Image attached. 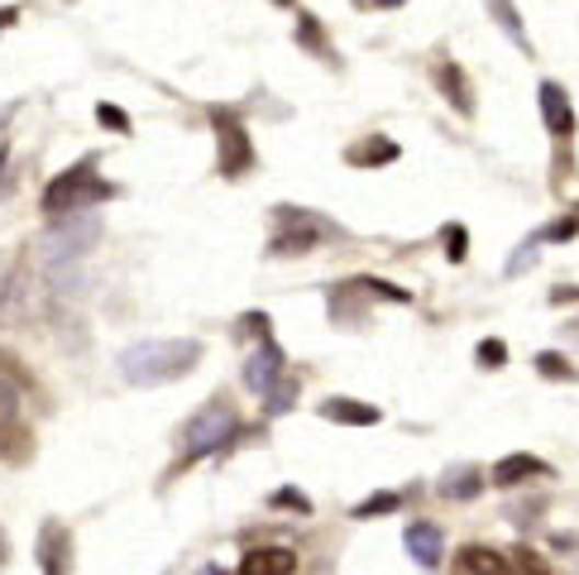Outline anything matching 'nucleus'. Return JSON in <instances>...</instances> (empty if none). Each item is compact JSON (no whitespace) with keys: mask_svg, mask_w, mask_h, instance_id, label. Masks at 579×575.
<instances>
[{"mask_svg":"<svg viewBox=\"0 0 579 575\" xmlns=\"http://www.w3.org/2000/svg\"><path fill=\"white\" fill-rule=\"evenodd\" d=\"M202 364V341H139L121 356L125 384L154 388V384H173V379L192 374Z\"/></svg>","mask_w":579,"mask_h":575,"instance_id":"nucleus-1","label":"nucleus"},{"mask_svg":"<svg viewBox=\"0 0 579 575\" xmlns=\"http://www.w3.org/2000/svg\"><path fill=\"white\" fill-rule=\"evenodd\" d=\"M105 198H115V188L105 182L91 164H77L68 173H58L44 188V216L48 221H63V216H77V212H91L101 206Z\"/></svg>","mask_w":579,"mask_h":575,"instance_id":"nucleus-2","label":"nucleus"},{"mask_svg":"<svg viewBox=\"0 0 579 575\" xmlns=\"http://www.w3.org/2000/svg\"><path fill=\"white\" fill-rule=\"evenodd\" d=\"M240 431V413L230 408V398H211L202 413L192 417L188 427H182V470H188L192 461H202V455H211V451H220L226 441Z\"/></svg>","mask_w":579,"mask_h":575,"instance_id":"nucleus-3","label":"nucleus"},{"mask_svg":"<svg viewBox=\"0 0 579 575\" xmlns=\"http://www.w3.org/2000/svg\"><path fill=\"white\" fill-rule=\"evenodd\" d=\"M211 125H216V168L220 178H245L254 168V139H249L245 121L230 106H211Z\"/></svg>","mask_w":579,"mask_h":575,"instance_id":"nucleus-4","label":"nucleus"},{"mask_svg":"<svg viewBox=\"0 0 579 575\" xmlns=\"http://www.w3.org/2000/svg\"><path fill=\"white\" fill-rule=\"evenodd\" d=\"M96 240H101V216H91V212L63 216L58 226L44 235V259H48V264H58V259H77V255H87Z\"/></svg>","mask_w":579,"mask_h":575,"instance_id":"nucleus-5","label":"nucleus"},{"mask_svg":"<svg viewBox=\"0 0 579 575\" xmlns=\"http://www.w3.org/2000/svg\"><path fill=\"white\" fill-rule=\"evenodd\" d=\"M279 216L283 221H293V230H283V235H273V245H269V255L273 259H287V255H307L316 250V245L326 240V226L316 216H307L302 206H279Z\"/></svg>","mask_w":579,"mask_h":575,"instance_id":"nucleus-6","label":"nucleus"},{"mask_svg":"<svg viewBox=\"0 0 579 575\" xmlns=\"http://www.w3.org/2000/svg\"><path fill=\"white\" fill-rule=\"evenodd\" d=\"M287 374V360H283V350H279V341H263L254 356L245 360V384L254 388V394H269L273 384Z\"/></svg>","mask_w":579,"mask_h":575,"instance_id":"nucleus-7","label":"nucleus"},{"mask_svg":"<svg viewBox=\"0 0 579 575\" xmlns=\"http://www.w3.org/2000/svg\"><path fill=\"white\" fill-rule=\"evenodd\" d=\"M546 475H550V465L542 461V455H526V451L503 455V461L489 470V480L498 489H518V485H526V480H546Z\"/></svg>","mask_w":579,"mask_h":575,"instance_id":"nucleus-8","label":"nucleus"},{"mask_svg":"<svg viewBox=\"0 0 579 575\" xmlns=\"http://www.w3.org/2000/svg\"><path fill=\"white\" fill-rule=\"evenodd\" d=\"M536 101H542V121L556 139H570L575 135V111H570V97H565L560 82H542L536 87Z\"/></svg>","mask_w":579,"mask_h":575,"instance_id":"nucleus-9","label":"nucleus"},{"mask_svg":"<svg viewBox=\"0 0 579 575\" xmlns=\"http://www.w3.org/2000/svg\"><path fill=\"white\" fill-rule=\"evenodd\" d=\"M407 556L417 561V566H441V556H445V538H441V528L436 522H427V518H417V522H407Z\"/></svg>","mask_w":579,"mask_h":575,"instance_id":"nucleus-10","label":"nucleus"},{"mask_svg":"<svg viewBox=\"0 0 579 575\" xmlns=\"http://www.w3.org/2000/svg\"><path fill=\"white\" fill-rule=\"evenodd\" d=\"M68 552H72L68 528L44 522V532H38V566H44V575H68Z\"/></svg>","mask_w":579,"mask_h":575,"instance_id":"nucleus-11","label":"nucleus"},{"mask_svg":"<svg viewBox=\"0 0 579 575\" xmlns=\"http://www.w3.org/2000/svg\"><path fill=\"white\" fill-rule=\"evenodd\" d=\"M297 552L293 546H254L240 556V575H293Z\"/></svg>","mask_w":579,"mask_h":575,"instance_id":"nucleus-12","label":"nucleus"},{"mask_svg":"<svg viewBox=\"0 0 579 575\" xmlns=\"http://www.w3.org/2000/svg\"><path fill=\"white\" fill-rule=\"evenodd\" d=\"M436 87L445 91V101H451V106L469 121V115H474V91H469V77L459 72V63H451V58L436 63Z\"/></svg>","mask_w":579,"mask_h":575,"instance_id":"nucleus-13","label":"nucleus"},{"mask_svg":"<svg viewBox=\"0 0 579 575\" xmlns=\"http://www.w3.org/2000/svg\"><path fill=\"white\" fill-rule=\"evenodd\" d=\"M321 417H326V422H340V427H374L384 413L368 408V403H360V398H326Z\"/></svg>","mask_w":579,"mask_h":575,"instance_id":"nucleus-14","label":"nucleus"},{"mask_svg":"<svg viewBox=\"0 0 579 575\" xmlns=\"http://www.w3.org/2000/svg\"><path fill=\"white\" fill-rule=\"evenodd\" d=\"M459 566H465L469 575H518L512 571V556L493 552V546H484V542H469L465 552H459Z\"/></svg>","mask_w":579,"mask_h":575,"instance_id":"nucleus-15","label":"nucleus"},{"mask_svg":"<svg viewBox=\"0 0 579 575\" xmlns=\"http://www.w3.org/2000/svg\"><path fill=\"white\" fill-rule=\"evenodd\" d=\"M484 489V470H474V465H459V470H451V475L441 480V499H474V494Z\"/></svg>","mask_w":579,"mask_h":575,"instance_id":"nucleus-16","label":"nucleus"},{"mask_svg":"<svg viewBox=\"0 0 579 575\" xmlns=\"http://www.w3.org/2000/svg\"><path fill=\"white\" fill-rule=\"evenodd\" d=\"M345 159H350L354 168H378V164H393V159H398V144H393V139H364V144H350Z\"/></svg>","mask_w":579,"mask_h":575,"instance_id":"nucleus-17","label":"nucleus"},{"mask_svg":"<svg viewBox=\"0 0 579 575\" xmlns=\"http://www.w3.org/2000/svg\"><path fill=\"white\" fill-rule=\"evenodd\" d=\"M489 10H493V15H498V24H503V34L512 38V44H518L522 54H532V44H526V30H522L518 10H512V0H489Z\"/></svg>","mask_w":579,"mask_h":575,"instance_id":"nucleus-18","label":"nucleus"},{"mask_svg":"<svg viewBox=\"0 0 579 575\" xmlns=\"http://www.w3.org/2000/svg\"><path fill=\"white\" fill-rule=\"evenodd\" d=\"M297 403V374H283L279 384L263 394V408H269V417H279V413H287Z\"/></svg>","mask_w":579,"mask_h":575,"instance_id":"nucleus-19","label":"nucleus"},{"mask_svg":"<svg viewBox=\"0 0 579 575\" xmlns=\"http://www.w3.org/2000/svg\"><path fill=\"white\" fill-rule=\"evenodd\" d=\"M536 374L542 379H560V384H575L579 379V370L565 356H556V350H542V356H536Z\"/></svg>","mask_w":579,"mask_h":575,"instance_id":"nucleus-20","label":"nucleus"},{"mask_svg":"<svg viewBox=\"0 0 579 575\" xmlns=\"http://www.w3.org/2000/svg\"><path fill=\"white\" fill-rule=\"evenodd\" d=\"M398 508H402V494L384 489V494H368L364 504H354V518L368 522V518H378V514H398Z\"/></svg>","mask_w":579,"mask_h":575,"instance_id":"nucleus-21","label":"nucleus"},{"mask_svg":"<svg viewBox=\"0 0 579 575\" xmlns=\"http://www.w3.org/2000/svg\"><path fill=\"white\" fill-rule=\"evenodd\" d=\"M297 44L302 48H316L321 58H331V44H326L321 30H316V15H297Z\"/></svg>","mask_w":579,"mask_h":575,"instance_id":"nucleus-22","label":"nucleus"},{"mask_svg":"<svg viewBox=\"0 0 579 575\" xmlns=\"http://www.w3.org/2000/svg\"><path fill=\"white\" fill-rule=\"evenodd\" d=\"M350 288H360V293H378V297H388V303H412V293H407V288H393L384 279H354Z\"/></svg>","mask_w":579,"mask_h":575,"instance_id":"nucleus-23","label":"nucleus"},{"mask_svg":"<svg viewBox=\"0 0 579 575\" xmlns=\"http://www.w3.org/2000/svg\"><path fill=\"white\" fill-rule=\"evenodd\" d=\"M512 571H518V575H550L546 556L532 552V546H518V552H512Z\"/></svg>","mask_w":579,"mask_h":575,"instance_id":"nucleus-24","label":"nucleus"},{"mask_svg":"<svg viewBox=\"0 0 579 575\" xmlns=\"http://www.w3.org/2000/svg\"><path fill=\"white\" fill-rule=\"evenodd\" d=\"M474 360H479L484 370H503V364H508V346L498 341V336H489V341H479V350H474Z\"/></svg>","mask_w":579,"mask_h":575,"instance_id":"nucleus-25","label":"nucleus"},{"mask_svg":"<svg viewBox=\"0 0 579 575\" xmlns=\"http://www.w3.org/2000/svg\"><path fill=\"white\" fill-rule=\"evenodd\" d=\"M445 255H451V264H465V255H469V230L465 226H445Z\"/></svg>","mask_w":579,"mask_h":575,"instance_id":"nucleus-26","label":"nucleus"},{"mask_svg":"<svg viewBox=\"0 0 579 575\" xmlns=\"http://www.w3.org/2000/svg\"><path fill=\"white\" fill-rule=\"evenodd\" d=\"M96 121H101V125H111L115 135H129V115H125L121 106H96Z\"/></svg>","mask_w":579,"mask_h":575,"instance_id":"nucleus-27","label":"nucleus"},{"mask_svg":"<svg viewBox=\"0 0 579 575\" xmlns=\"http://www.w3.org/2000/svg\"><path fill=\"white\" fill-rule=\"evenodd\" d=\"M536 245H542V235H532V240H526L522 250H518V255L508 259V273H522L526 264H532V259H536Z\"/></svg>","mask_w":579,"mask_h":575,"instance_id":"nucleus-28","label":"nucleus"},{"mask_svg":"<svg viewBox=\"0 0 579 575\" xmlns=\"http://www.w3.org/2000/svg\"><path fill=\"white\" fill-rule=\"evenodd\" d=\"M273 504H279V508H302V514H311L307 494H297V489H279V494H273Z\"/></svg>","mask_w":579,"mask_h":575,"instance_id":"nucleus-29","label":"nucleus"},{"mask_svg":"<svg viewBox=\"0 0 579 575\" xmlns=\"http://www.w3.org/2000/svg\"><path fill=\"white\" fill-rule=\"evenodd\" d=\"M575 230H579V221H575V216H565V221H556V226H546V230H542V240H570Z\"/></svg>","mask_w":579,"mask_h":575,"instance_id":"nucleus-30","label":"nucleus"},{"mask_svg":"<svg viewBox=\"0 0 579 575\" xmlns=\"http://www.w3.org/2000/svg\"><path fill=\"white\" fill-rule=\"evenodd\" d=\"M10 413H15V394L0 384V422H10Z\"/></svg>","mask_w":579,"mask_h":575,"instance_id":"nucleus-31","label":"nucleus"},{"mask_svg":"<svg viewBox=\"0 0 579 575\" xmlns=\"http://www.w3.org/2000/svg\"><path fill=\"white\" fill-rule=\"evenodd\" d=\"M579 297V288H556V293H550V303H575Z\"/></svg>","mask_w":579,"mask_h":575,"instance_id":"nucleus-32","label":"nucleus"},{"mask_svg":"<svg viewBox=\"0 0 579 575\" xmlns=\"http://www.w3.org/2000/svg\"><path fill=\"white\" fill-rule=\"evenodd\" d=\"M20 20V10L15 5H10V10H0V30H5V24H15Z\"/></svg>","mask_w":579,"mask_h":575,"instance_id":"nucleus-33","label":"nucleus"},{"mask_svg":"<svg viewBox=\"0 0 579 575\" xmlns=\"http://www.w3.org/2000/svg\"><path fill=\"white\" fill-rule=\"evenodd\" d=\"M5 164H10V149H0V192H5Z\"/></svg>","mask_w":579,"mask_h":575,"instance_id":"nucleus-34","label":"nucleus"},{"mask_svg":"<svg viewBox=\"0 0 579 575\" xmlns=\"http://www.w3.org/2000/svg\"><path fill=\"white\" fill-rule=\"evenodd\" d=\"M378 10H398V5H407V0H374Z\"/></svg>","mask_w":579,"mask_h":575,"instance_id":"nucleus-35","label":"nucleus"},{"mask_svg":"<svg viewBox=\"0 0 579 575\" xmlns=\"http://www.w3.org/2000/svg\"><path fill=\"white\" fill-rule=\"evenodd\" d=\"M196 575H226V571H220L216 561H211V566H202V571H196Z\"/></svg>","mask_w":579,"mask_h":575,"instance_id":"nucleus-36","label":"nucleus"},{"mask_svg":"<svg viewBox=\"0 0 579 575\" xmlns=\"http://www.w3.org/2000/svg\"><path fill=\"white\" fill-rule=\"evenodd\" d=\"M0 297H5V259H0Z\"/></svg>","mask_w":579,"mask_h":575,"instance_id":"nucleus-37","label":"nucleus"},{"mask_svg":"<svg viewBox=\"0 0 579 575\" xmlns=\"http://www.w3.org/2000/svg\"><path fill=\"white\" fill-rule=\"evenodd\" d=\"M5 552H10V546H5V538H0V561H5Z\"/></svg>","mask_w":579,"mask_h":575,"instance_id":"nucleus-38","label":"nucleus"}]
</instances>
